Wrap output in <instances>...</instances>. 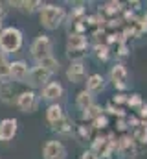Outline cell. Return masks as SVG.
Returning <instances> with one entry per match:
<instances>
[{
	"mask_svg": "<svg viewBox=\"0 0 147 159\" xmlns=\"http://www.w3.org/2000/svg\"><path fill=\"white\" fill-rule=\"evenodd\" d=\"M39 17H40V24L46 28V30H57L65 17H66V11L63 6H55V4H48V6H42L40 11H39Z\"/></svg>",
	"mask_w": 147,
	"mask_h": 159,
	"instance_id": "1",
	"label": "cell"
},
{
	"mask_svg": "<svg viewBox=\"0 0 147 159\" xmlns=\"http://www.w3.org/2000/svg\"><path fill=\"white\" fill-rule=\"evenodd\" d=\"M86 48H88V41L86 35L83 34H70L66 41V56L70 57V61H83L86 56Z\"/></svg>",
	"mask_w": 147,
	"mask_h": 159,
	"instance_id": "2",
	"label": "cell"
},
{
	"mask_svg": "<svg viewBox=\"0 0 147 159\" xmlns=\"http://www.w3.org/2000/svg\"><path fill=\"white\" fill-rule=\"evenodd\" d=\"M22 46V32L19 28H4L0 32V52L15 54Z\"/></svg>",
	"mask_w": 147,
	"mask_h": 159,
	"instance_id": "3",
	"label": "cell"
},
{
	"mask_svg": "<svg viewBox=\"0 0 147 159\" xmlns=\"http://www.w3.org/2000/svg\"><path fill=\"white\" fill-rule=\"evenodd\" d=\"M52 48H53V43L48 35H39L32 44V57L35 61H40V59L52 56Z\"/></svg>",
	"mask_w": 147,
	"mask_h": 159,
	"instance_id": "4",
	"label": "cell"
},
{
	"mask_svg": "<svg viewBox=\"0 0 147 159\" xmlns=\"http://www.w3.org/2000/svg\"><path fill=\"white\" fill-rule=\"evenodd\" d=\"M109 78L112 81V85L118 89V91H125L127 87H129V70H127V67L123 65V63H116L112 69H110L109 72Z\"/></svg>",
	"mask_w": 147,
	"mask_h": 159,
	"instance_id": "5",
	"label": "cell"
},
{
	"mask_svg": "<svg viewBox=\"0 0 147 159\" xmlns=\"http://www.w3.org/2000/svg\"><path fill=\"white\" fill-rule=\"evenodd\" d=\"M44 159H66V148L61 141H48L42 148Z\"/></svg>",
	"mask_w": 147,
	"mask_h": 159,
	"instance_id": "6",
	"label": "cell"
},
{
	"mask_svg": "<svg viewBox=\"0 0 147 159\" xmlns=\"http://www.w3.org/2000/svg\"><path fill=\"white\" fill-rule=\"evenodd\" d=\"M17 107L22 111V113H32L37 109V94L33 91H26V93H20L17 96Z\"/></svg>",
	"mask_w": 147,
	"mask_h": 159,
	"instance_id": "7",
	"label": "cell"
},
{
	"mask_svg": "<svg viewBox=\"0 0 147 159\" xmlns=\"http://www.w3.org/2000/svg\"><path fill=\"white\" fill-rule=\"evenodd\" d=\"M65 94V89L59 81H48L44 87H42V98L48 100V102H53L57 104V100Z\"/></svg>",
	"mask_w": 147,
	"mask_h": 159,
	"instance_id": "8",
	"label": "cell"
},
{
	"mask_svg": "<svg viewBox=\"0 0 147 159\" xmlns=\"http://www.w3.org/2000/svg\"><path fill=\"white\" fill-rule=\"evenodd\" d=\"M30 74V67L24 61H13L9 63V78H13L19 83H26Z\"/></svg>",
	"mask_w": 147,
	"mask_h": 159,
	"instance_id": "9",
	"label": "cell"
},
{
	"mask_svg": "<svg viewBox=\"0 0 147 159\" xmlns=\"http://www.w3.org/2000/svg\"><path fill=\"white\" fill-rule=\"evenodd\" d=\"M66 78L70 80L72 83H83L85 78H86V65L83 61L70 63V67L66 70Z\"/></svg>",
	"mask_w": 147,
	"mask_h": 159,
	"instance_id": "10",
	"label": "cell"
},
{
	"mask_svg": "<svg viewBox=\"0 0 147 159\" xmlns=\"http://www.w3.org/2000/svg\"><path fill=\"white\" fill-rule=\"evenodd\" d=\"M50 76H52V74L46 72L44 69L33 67V69H30V74H28V81H26V83H30L32 87H42V85L48 83Z\"/></svg>",
	"mask_w": 147,
	"mask_h": 159,
	"instance_id": "11",
	"label": "cell"
},
{
	"mask_svg": "<svg viewBox=\"0 0 147 159\" xmlns=\"http://www.w3.org/2000/svg\"><path fill=\"white\" fill-rule=\"evenodd\" d=\"M116 146H118V152L123 156V157H131V156H134V152H136V143H134V139L131 137V135H121L118 141H116Z\"/></svg>",
	"mask_w": 147,
	"mask_h": 159,
	"instance_id": "12",
	"label": "cell"
},
{
	"mask_svg": "<svg viewBox=\"0 0 147 159\" xmlns=\"http://www.w3.org/2000/svg\"><path fill=\"white\" fill-rule=\"evenodd\" d=\"M17 135V120L15 119H4L0 122V141H11Z\"/></svg>",
	"mask_w": 147,
	"mask_h": 159,
	"instance_id": "13",
	"label": "cell"
},
{
	"mask_svg": "<svg viewBox=\"0 0 147 159\" xmlns=\"http://www.w3.org/2000/svg\"><path fill=\"white\" fill-rule=\"evenodd\" d=\"M85 91H88L92 96L103 93V91H105V78H103L101 74H92V76H88V78H86V89H85Z\"/></svg>",
	"mask_w": 147,
	"mask_h": 159,
	"instance_id": "14",
	"label": "cell"
},
{
	"mask_svg": "<svg viewBox=\"0 0 147 159\" xmlns=\"http://www.w3.org/2000/svg\"><path fill=\"white\" fill-rule=\"evenodd\" d=\"M52 129L57 131L59 135H72L74 133V122L70 117H63L61 120H57L55 124H52Z\"/></svg>",
	"mask_w": 147,
	"mask_h": 159,
	"instance_id": "15",
	"label": "cell"
},
{
	"mask_svg": "<svg viewBox=\"0 0 147 159\" xmlns=\"http://www.w3.org/2000/svg\"><path fill=\"white\" fill-rule=\"evenodd\" d=\"M112 139H114V133H109V135H98V137L92 141V148H90V150L99 157V156L103 154V150L107 148V144H109Z\"/></svg>",
	"mask_w": 147,
	"mask_h": 159,
	"instance_id": "16",
	"label": "cell"
},
{
	"mask_svg": "<svg viewBox=\"0 0 147 159\" xmlns=\"http://www.w3.org/2000/svg\"><path fill=\"white\" fill-rule=\"evenodd\" d=\"M37 67H40V69H44L46 72H50V74H55V72H59V61L53 57V56H48V57H44V59H40V61H37Z\"/></svg>",
	"mask_w": 147,
	"mask_h": 159,
	"instance_id": "17",
	"label": "cell"
},
{
	"mask_svg": "<svg viewBox=\"0 0 147 159\" xmlns=\"http://www.w3.org/2000/svg\"><path fill=\"white\" fill-rule=\"evenodd\" d=\"M92 104H94V96H92L88 91H85V89H83V91H79V93H77L75 106H77L81 111H85V109H86V107H90Z\"/></svg>",
	"mask_w": 147,
	"mask_h": 159,
	"instance_id": "18",
	"label": "cell"
},
{
	"mask_svg": "<svg viewBox=\"0 0 147 159\" xmlns=\"http://www.w3.org/2000/svg\"><path fill=\"white\" fill-rule=\"evenodd\" d=\"M131 137L134 139V143L147 144V124H145V122H142V120H140V124L132 128V135H131Z\"/></svg>",
	"mask_w": 147,
	"mask_h": 159,
	"instance_id": "19",
	"label": "cell"
},
{
	"mask_svg": "<svg viewBox=\"0 0 147 159\" xmlns=\"http://www.w3.org/2000/svg\"><path fill=\"white\" fill-rule=\"evenodd\" d=\"M65 117V113H63V107L59 106V104H50L48 106V109H46V119L50 124H55L57 120H61Z\"/></svg>",
	"mask_w": 147,
	"mask_h": 159,
	"instance_id": "20",
	"label": "cell"
},
{
	"mask_svg": "<svg viewBox=\"0 0 147 159\" xmlns=\"http://www.w3.org/2000/svg\"><path fill=\"white\" fill-rule=\"evenodd\" d=\"M101 115H103V107L98 106V104H92L90 107H86L83 111V120H96L98 117H101Z\"/></svg>",
	"mask_w": 147,
	"mask_h": 159,
	"instance_id": "21",
	"label": "cell"
},
{
	"mask_svg": "<svg viewBox=\"0 0 147 159\" xmlns=\"http://www.w3.org/2000/svg\"><path fill=\"white\" fill-rule=\"evenodd\" d=\"M13 6H17L20 11L24 13H35L37 9L42 7V2H11Z\"/></svg>",
	"mask_w": 147,
	"mask_h": 159,
	"instance_id": "22",
	"label": "cell"
},
{
	"mask_svg": "<svg viewBox=\"0 0 147 159\" xmlns=\"http://www.w3.org/2000/svg\"><path fill=\"white\" fill-rule=\"evenodd\" d=\"M9 80V61L6 59V54L0 52V81L6 83Z\"/></svg>",
	"mask_w": 147,
	"mask_h": 159,
	"instance_id": "23",
	"label": "cell"
},
{
	"mask_svg": "<svg viewBox=\"0 0 147 159\" xmlns=\"http://www.w3.org/2000/svg\"><path fill=\"white\" fill-rule=\"evenodd\" d=\"M94 50H96V56H98L99 61H107V59L110 57V50H109L107 44H96Z\"/></svg>",
	"mask_w": 147,
	"mask_h": 159,
	"instance_id": "24",
	"label": "cell"
},
{
	"mask_svg": "<svg viewBox=\"0 0 147 159\" xmlns=\"http://www.w3.org/2000/svg\"><path fill=\"white\" fill-rule=\"evenodd\" d=\"M129 107H132V109H140L142 106H144V100H142V96L140 94H131L129 98H127V102H125Z\"/></svg>",
	"mask_w": 147,
	"mask_h": 159,
	"instance_id": "25",
	"label": "cell"
},
{
	"mask_svg": "<svg viewBox=\"0 0 147 159\" xmlns=\"http://www.w3.org/2000/svg\"><path fill=\"white\" fill-rule=\"evenodd\" d=\"M136 30H138V35H142V34H147V13H144L136 22Z\"/></svg>",
	"mask_w": 147,
	"mask_h": 159,
	"instance_id": "26",
	"label": "cell"
},
{
	"mask_svg": "<svg viewBox=\"0 0 147 159\" xmlns=\"http://www.w3.org/2000/svg\"><path fill=\"white\" fill-rule=\"evenodd\" d=\"M105 111H109L110 115H118V119H125V111H123V109H120L118 106H114L112 102H109V104H107Z\"/></svg>",
	"mask_w": 147,
	"mask_h": 159,
	"instance_id": "27",
	"label": "cell"
},
{
	"mask_svg": "<svg viewBox=\"0 0 147 159\" xmlns=\"http://www.w3.org/2000/svg\"><path fill=\"white\" fill-rule=\"evenodd\" d=\"M92 124H94L96 129H105L109 126V119H107V115H101V117H98L96 120H92Z\"/></svg>",
	"mask_w": 147,
	"mask_h": 159,
	"instance_id": "28",
	"label": "cell"
},
{
	"mask_svg": "<svg viewBox=\"0 0 147 159\" xmlns=\"http://www.w3.org/2000/svg\"><path fill=\"white\" fill-rule=\"evenodd\" d=\"M116 56H118V57H127V56H129V46H127V43H123V44L118 46Z\"/></svg>",
	"mask_w": 147,
	"mask_h": 159,
	"instance_id": "29",
	"label": "cell"
},
{
	"mask_svg": "<svg viewBox=\"0 0 147 159\" xmlns=\"http://www.w3.org/2000/svg\"><path fill=\"white\" fill-rule=\"evenodd\" d=\"M138 119L142 120V122H145V124H147V104H144V106L138 109Z\"/></svg>",
	"mask_w": 147,
	"mask_h": 159,
	"instance_id": "30",
	"label": "cell"
},
{
	"mask_svg": "<svg viewBox=\"0 0 147 159\" xmlns=\"http://www.w3.org/2000/svg\"><path fill=\"white\" fill-rule=\"evenodd\" d=\"M125 102H127V96L121 94V93L120 94H114V98H112V104H116V106L118 104H125Z\"/></svg>",
	"mask_w": 147,
	"mask_h": 159,
	"instance_id": "31",
	"label": "cell"
},
{
	"mask_svg": "<svg viewBox=\"0 0 147 159\" xmlns=\"http://www.w3.org/2000/svg\"><path fill=\"white\" fill-rule=\"evenodd\" d=\"M116 128L120 129V131H125L129 126H127V120L125 119H118V122H116Z\"/></svg>",
	"mask_w": 147,
	"mask_h": 159,
	"instance_id": "32",
	"label": "cell"
},
{
	"mask_svg": "<svg viewBox=\"0 0 147 159\" xmlns=\"http://www.w3.org/2000/svg\"><path fill=\"white\" fill-rule=\"evenodd\" d=\"M79 159H99V157H98L92 150H86V152H83V156H81Z\"/></svg>",
	"mask_w": 147,
	"mask_h": 159,
	"instance_id": "33",
	"label": "cell"
},
{
	"mask_svg": "<svg viewBox=\"0 0 147 159\" xmlns=\"http://www.w3.org/2000/svg\"><path fill=\"white\" fill-rule=\"evenodd\" d=\"M77 129H79V133H81V137H83V139H88V137H90V129H88V128H85V126H79Z\"/></svg>",
	"mask_w": 147,
	"mask_h": 159,
	"instance_id": "34",
	"label": "cell"
},
{
	"mask_svg": "<svg viewBox=\"0 0 147 159\" xmlns=\"http://www.w3.org/2000/svg\"><path fill=\"white\" fill-rule=\"evenodd\" d=\"M129 6H132L131 9H132V11H136V9H140V6H142V4H140V2H129Z\"/></svg>",
	"mask_w": 147,
	"mask_h": 159,
	"instance_id": "35",
	"label": "cell"
},
{
	"mask_svg": "<svg viewBox=\"0 0 147 159\" xmlns=\"http://www.w3.org/2000/svg\"><path fill=\"white\" fill-rule=\"evenodd\" d=\"M2 19H4V6L0 4V22H2Z\"/></svg>",
	"mask_w": 147,
	"mask_h": 159,
	"instance_id": "36",
	"label": "cell"
}]
</instances>
